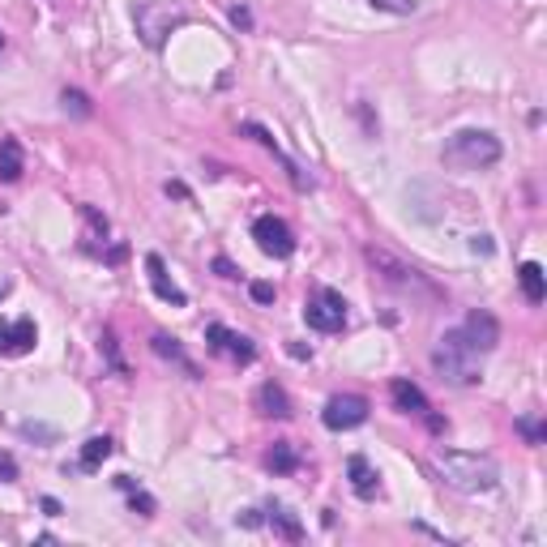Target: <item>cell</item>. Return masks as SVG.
<instances>
[{
    "mask_svg": "<svg viewBox=\"0 0 547 547\" xmlns=\"http://www.w3.org/2000/svg\"><path fill=\"white\" fill-rule=\"evenodd\" d=\"M436 475L449 483L453 492H466V496H479V492H492L500 483V466L488 457V453H462V449H441L436 453Z\"/></svg>",
    "mask_w": 547,
    "mask_h": 547,
    "instance_id": "6da1fadb",
    "label": "cell"
},
{
    "mask_svg": "<svg viewBox=\"0 0 547 547\" xmlns=\"http://www.w3.org/2000/svg\"><path fill=\"white\" fill-rule=\"evenodd\" d=\"M432 368L441 372V381H449V385H475L479 377H483V372H479V351L466 342L462 330H449L436 342Z\"/></svg>",
    "mask_w": 547,
    "mask_h": 547,
    "instance_id": "7a4b0ae2",
    "label": "cell"
},
{
    "mask_svg": "<svg viewBox=\"0 0 547 547\" xmlns=\"http://www.w3.org/2000/svg\"><path fill=\"white\" fill-rule=\"evenodd\" d=\"M500 163V137H492L488 129H462L445 142V167L457 171H483V167Z\"/></svg>",
    "mask_w": 547,
    "mask_h": 547,
    "instance_id": "3957f363",
    "label": "cell"
},
{
    "mask_svg": "<svg viewBox=\"0 0 547 547\" xmlns=\"http://www.w3.org/2000/svg\"><path fill=\"white\" fill-rule=\"evenodd\" d=\"M133 22H137V35L145 39V48H163L167 35L176 26H184V9L171 4V0H137Z\"/></svg>",
    "mask_w": 547,
    "mask_h": 547,
    "instance_id": "277c9868",
    "label": "cell"
},
{
    "mask_svg": "<svg viewBox=\"0 0 547 547\" xmlns=\"http://www.w3.org/2000/svg\"><path fill=\"white\" fill-rule=\"evenodd\" d=\"M363 257L372 262V270H381L385 283L398 286V291H410V295H428V300H436V295H441V291H436V286H432L428 278H424V274L415 270V265H402L398 257H389L385 248H368Z\"/></svg>",
    "mask_w": 547,
    "mask_h": 547,
    "instance_id": "5b68a950",
    "label": "cell"
},
{
    "mask_svg": "<svg viewBox=\"0 0 547 547\" xmlns=\"http://www.w3.org/2000/svg\"><path fill=\"white\" fill-rule=\"evenodd\" d=\"M304 321H309L316 333L347 330V300H342L338 291H330V286H321L309 304H304Z\"/></svg>",
    "mask_w": 547,
    "mask_h": 547,
    "instance_id": "8992f818",
    "label": "cell"
},
{
    "mask_svg": "<svg viewBox=\"0 0 547 547\" xmlns=\"http://www.w3.org/2000/svg\"><path fill=\"white\" fill-rule=\"evenodd\" d=\"M321 424L330 432H351V428H359V424H368V398H359V394H338V398L325 402Z\"/></svg>",
    "mask_w": 547,
    "mask_h": 547,
    "instance_id": "52a82bcc",
    "label": "cell"
},
{
    "mask_svg": "<svg viewBox=\"0 0 547 547\" xmlns=\"http://www.w3.org/2000/svg\"><path fill=\"white\" fill-rule=\"evenodd\" d=\"M206 342H210V351H215V356H223L227 363H239V368L257 359V347H253V338H248V333L227 330V325H218V321L206 330Z\"/></svg>",
    "mask_w": 547,
    "mask_h": 547,
    "instance_id": "ba28073f",
    "label": "cell"
},
{
    "mask_svg": "<svg viewBox=\"0 0 547 547\" xmlns=\"http://www.w3.org/2000/svg\"><path fill=\"white\" fill-rule=\"evenodd\" d=\"M253 239H257V248H262L265 257H278V262H286V257L295 253V236H291V227H286L283 218H274V215H262L257 223H253Z\"/></svg>",
    "mask_w": 547,
    "mask_h": 547,
    "instance_id": "9c48e42d",
    "label": "cell"
},
{
    "mask_svg": "<svg viewBox=\"0 0 547 547\" xmlns=\"http://www.w3.org/2000/svg\"><path fill=\"white\" fill-rule=\"evenodd\" d=\"M35 342H39V325H35L30 316L13 321V325H0V356H9V359L30 356Z\"/></svg>",
    "mask_w": 547,
    "mask_h": 547,
    "instance_id": "30bf717a",
    "label": "cell"
},
{
    "mask_svg": "<svg viewBox=\"0 0 547 547\" xmlns=\"http://www.w3.org/2000/svg\"><path fill=\"white\" fill-rule=\"evenodd\" d=\"M462 333H466V342L475 347L479 356H488V351H496V342H500V321L492 316V312H483L475 309L471 316H466V325H462Z\"/></svg>",
    "mask_w": 547,
    "mask_h": 547,
    "instance_id": "8fae6325",
    "label": "cell"
},
{
    "mask_svg": "<svg viewBox=\"0 0 547 547\" xmlns=\"http://www.w3.org/2000/svg\"><path fill=\"white\" fill-rule=\"evenodd\" d=\"M389 398H394V406H398L402 415H415V419H428V415H432L428 394H424L415 381H406V377L389 381Z\"/></svg>",
    "mask_w": 547,
    "mask_h": 547,
    "instance_id": "7c38bea8",
    "label": "cell"
},
{
    "mask_svg": "<svg viewBox=\"0 0 547 547\" xmlns=\"http://www.w3.org/2000/svg\"><path fill=\"white\" fill-rule=\"evenodd\" d=\"M145 270H150V286H154V295H159L163 304H176V309H184V304H189V295H184L180 286L167 278V265H163V257H159V253H150V257H145Z\"/></svg>",
    "mask_w": 547,
    "mask_h": 547,
    "instance_id": "4fadbf2b",
    "label": "cell"
},
{
    "mask_svg": "<svg viewBox=\"0 0 547 547\" xmlns=\"http://www.w3.org/2000/svg\"><path fill=\"white\" fill-rule=\"evenodd\" d=\"M347 475H351V488H356L359 500H377V492H381V475L372 471V462H368L363 453H351Z\"/></svg>",
    "mask_w": 547,
    "mask_h": 547,
    "instance_id": "5bb4252c",
    "label": "cell"
},
{
    "mask_svg": "<svg viewBox=\"0 0 547 547\" xmlns=\"http://www.w3.org/2000/svg\"><path fill=\"white\" fill-rule=\"evenodd\" d=\"M150 347H154V356H159V359L176 363V368H180V372H184L189 381H201V368H197V363L184 356V347H180L176 338H167V333H154V338H150Z\"/></svg>",
    "mask_w": 547,
    "mask_h": 547,
    "instance_id": "9a60e30c",
    "label": "cell"
},
{
    "mask_svg": "<svg viewBox=\"0 0 547 547\" xmlns=\"http://www.w3.org/2000/svg\"><path fill=\"white\" fill-rule=\"evenodd\" d=\"M257 410L270 415V419H291V398H286L283 385L265 381L262 389H257Z\"/></svg>",
    "mask_w": 547,
    "mask_h": 547,
    "instance_id": "2e32d148",
    "label": "cell"
},
{
    "mask_svg": "<svg viewBox=\"0 0 547 547\" xmlns=\"http://www.w3.org/2000/svg\"><path fill=\"white\" fill-rule=\"evenodd\" d=\"M22 171H26V159L18 137H0V180L13 184V180H22Z\"/></svg>",
    "mask_w": 547,
    "mask_h": 547,
    "instance_id": "e0dca14e",
    "label": "cell"
},
{
    "mask_svg": "<svg viewBox=\"0 0 547 547\" xmlns=\"http://www.w3.org/2000/svg\"><path fill=\"white\" fill-rule=\"evenodd\" d=\"M112 436H90L86 445H82V457H77V466L86 471V475H95V471H103V462L112 457Z\"/></svg>",
    "mask_w": 547,
    "mask_h": 547,
    "instance_id": "ac0fdd59",
    "label": "cell"
},
{
    "mask_svg": "<svg viewBox=\"0 0 547 547\" xmlns=\"http://www.w3.org/2000/svg\"><path fill=\"white\" fill-rule=\"evenodd\" d=\"M518 283H522V295L530 304H543L547 300V278H543V265L539 262H526L522 270H518Z\"/></svg>",
    "mask_w": 547,
    "mask_h": 547,
    "instance_id": "d6986e66",
    "label": "cell"
},
{
    "mask_svg": "<svg viewBox=\"0 0 547 547\" xmlns=\"http://www.w3.org/2000/svg\"><path fill=\"white\" fill-rule=\"evenodd\" d=\"M265 466L274 471V475H295L300 471V453L291 441H274V449L265 453Z\"/></svg>",
    "mask_w": 547,
    "mask_h": 547,
    "instance_id": "ffe728a7",
    "label": "cell"
},
{
    "mask_svg": "<svg viewBox=\"0 0 547 547\" xmlns=\"http://www.w3.org/2000/svg\"><path fill=\"white\" fill-rule=\"evenodd\" d=\"M77 215L86 223V253H98V244H107V218L98 215L95 206H77Z\"/></svg>",
    "mask_w": 547,
    "mask_h": 547,
    "instance_id": "44dd1931",
    "label": "cell"
},
{
    "mask_svg": "<svg viewBox=\"0 0 547 547\" xmlns=\"http://www.w3.org/2000/svg\"><path fill=\"white\" fill-rule=\"evenodd\" d=\"M270 526H274V535H283L286 543H300L304 539V526L295 513H286L283 504H270Z\"/></svg>",
    "mask_w": 547,
    "mask_h": 547,
    "instance_id": "7402d4cb",
    "label": "cell"
},
{
    "mask_svg": "<svg viewBox=\"0 0 547 547\" xmlns=\"http://www.w3.org/2000/svg\"><path fill=\"white\" fill-rule=\"evenodd\" d=\"M116 488L129 496V509H133V513H142V518H150V513H154V496H150V492H142V488H137L129 475H116Z\"/></svg>",
    "mask_w": 547,
    "mask_h": 547,
    "instance_id": "603a6c76",
    "label": "cell"
},
{
    "mask_svg": "<svg viewBox=\"0 0 547 547\" xmlns=\"http://www.w3.org/2000/svg\"><path fill=\"white\" fill-rule=\"evenodd\" d=\"M368 4L381 9V13H398V18H410L419 9V0H368Z\"/></svg>",
    "mask_w": 547,
    "mask_h": 547,
    "instance_id": "cb8c5ba5",
    "label": "cell"
},
{
    "mask_svg": "<svg viewBox=\"0 0 547 547\" xmlns=\"http://www.w3.org/2000/svg\"><path fill=\"white\" fill-rule=\"evenodd\" d=\"M60 103H65V112H73L77 120L90 116V98L82 95V90H65V95H60Z\"/></svg>",
    "mask_w": 547,
    "mask_h": 547,
    "instance_id": "d4e9b609",
    "label": "cell"
},
{
    "mask_svg": "<svg viewBox=\"0 0 547 547\" xmlns=\"http://www.w3.org/2000/svg\"><path fill=\"white\" fill-rule=\"evenodd\" d=\"M18 479V462H13V453L0 449V483H13Z\"/></svg>",
    "mask_w": 547,
    "mask_h": 547,
    "instance_id": "484cf974",
    "label": "cell"
},
{
    "mask_svg": "<svg viewBox=\"0 0 547 547\" xmlns=\"http://www.w3.org/2000/svg\"><path fill=\"white\" fill-rule=\"evenodd\" d=\"M248 295H253L257 304H274V283H253L248 286Z\"/></svg>",
    "mask_w": 547,
    "mask_h": 547,
    "instance_id": "4316f807",
    "label": "cell"
},
{
    "mask_svg": "<svg viewBox=\"0 0 547 547\" xmlns=\"http://www.w3.org/2000/svg\"><path fill=\"white\" fill-rule=\"evenodd\" d=\"M231 26H236V30H253V13H248L244 4H236V9H231Z\"/></svg>",
    "mask_w": 547,
    "mask_h": 547,
    "instance_id": "83f0119b",
    "label": "cell"
},
{
    "mask_svg": "<svg viewBox=\"0 0 547 547\" xmlns=\"http://www.w3.org/2000/svg\"><path fill=\"white\" fill-rule=\"evenodd\" d=\"M518 428H522L526 436H530V445H539V441H543V428H539L535 419H518Z\"/></svg>",
    "mask_w": 547,
    "mask_h": 547,
    "instance_id": "f1b7e54d",
    "label": "cell"
},
{
    "mask_svg": "<svg viewBox=\"0 0 547 547\" xmlns=\"http://www.w3.org/2000/svg\"><path fill=\"white\" fill-rule=\"evenodd\" d=\"M215 270L223 274V278H239V270H236L231 262H227V257H215Z\"/></svg>",
    "mask_w": 547,
    "mask_h": 547,
    "instance_id": "f546056e",
    "label": "cell"
},
{
    "mask_svg": "<svg viewBox=\"0 0 547 547\" xmlns=\"http://www.w3.org/2000/svg\"><path fill=\"white\" fill-rule=\"evenodd\" d=\"M471 248H475V253H483V257H488V253H492V236H471Z\"/></svg>",
    "mask_w": 547,
    "mask_h": 547,
    "instance_id": "4dcf8cb0",
    "label": "cell"
},
{
    "mask_svg": "<svg viewBox=\"0 0 547 547\" xmlns=\"http://www.w3.org/2000/svg\"><path fill=\"white\" fill-rule=\"evenodd\" d=\"M286 351H291V356H295V359H312V351H309V347H300V342H291Z\"/></svg>",
    "mask_w": 547,
    "mask_h": 547,
    "instance_id": "1f68e13d",
    "label": "cell"
},
{
    "mask_svg": "<svg viewBox=\"0 0 547 547\" xmlns=\"http://www.w3.org/2000/svg\"><path fill=\"white\" fill-rule=\"evenodd\" d=\"M43 513H51V518H56V513H60V500H56V496H43Z\"/></svg>",
    "mask_w": 547,
    "mask_h": 547,
    "instance_id": "d6a6232c",
    "label": "cell"
},
{
    "mask_svg": "<svg viewBox=\"0 0 547 547\" xmlns=\"http://www.w3.org/2000/svg\"><path fill=\"white\" fill-rule=\"evenodd\" d=\"M0 48H4V35H0Z\"/></svg>",
    "mask_w": 547,
    "mask_h": 547,
    "instance_id": "836d02e7",
    "label": "cell"
},
{
    "mask_svg": "<svg viewBox=\"0 0 547 547\" xmlns=\"http://www.w3.org/2000/svg\"><path fill=\"white\" fill-rule=\"evenodd\" d=\"M0 295H4V286H0Z\"/></svg>",
    "mask_w": 547,
    "mask_h": 547,
    "instance_id": "e575fe53",
    "label": "cell"
}]
</instances>
